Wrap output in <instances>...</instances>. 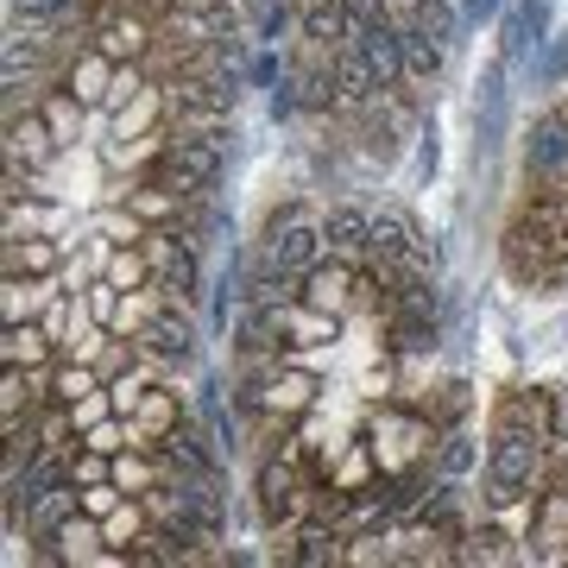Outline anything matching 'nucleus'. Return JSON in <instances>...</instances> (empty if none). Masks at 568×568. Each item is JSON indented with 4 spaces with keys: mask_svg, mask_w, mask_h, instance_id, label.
I'll use <instances>...</instances> for the list:
<instances>
[{
    "mask_svg": "<svg viewBox=\"0 0 568 568\" xmlns=\"http://www.w3.org/2000/svg\"><path fill=\"white\" fill-rule=\"evenodd\" d=\"M530 480H537V429L506 417L487 455V511H511L530 493Z\"/></svg>",
    "mask_w": 568,
    "mask_h": 568,
    "instance_id": "obj_1",
    "label": "nucleus"
},
{
    "mask_svg": "<svg viewBox=\"0 0 568 568\" xmlns=\"http://www.w3.org/2000/svg\"><path fill=\"white\" fill-rule=\"evenodd\" d=\"M222 159H227L222 133H178V140H164L159 178L171 183L178 196H203V190H215V178H222Z\"/></svg>",
    "mask_w": 568,
    "mask_h": 568,
    "instance_id": "obj_2",
    "label": "nucleus"
},
{
    "mask_svg": "<svg viewBox=\"0 0 568 568\" xmlns=\"http://www.w3.org/2000/svg\"><path fill=\"white\" fill-rule=\"evenodd\" d=\"M328 253L323 241V222H304V215H272L265 227V265H278V272H310V265Z\"/></svg>",
    "mask_w": 568,
    "mask_h": 568,
    "instance_id": "obj_3",
    "label": "nucleus"
},
{
    "mask_svg": "<svg viewBox=\"0 0 568 568\" xmlns=\"http://www.w3.org/2000/svg\"><path fill=\"white\" fill-rule=\"evenodd\" d=\"M373 253H379V265H398V272H417V265L429 260L424 234L410 227L405 209H379V215H373Z\"/></svg>",
    "mask_w": 568,
    "mask_h": 568,
    "instance_id": "obj_4",
    "label": "nucleus"
},
{
    "mask_svg": "<svg viewBox=\"0 0 568 568\" xmlns=\"http://www.w3.org/2000/svg\"><path fill=\"white\" fill-rule=\"evenodd\" d=\"M379 95H386V82H379L373 58H366L361 44H342V51H335V102L342 108H373Z\"/></svg>",
    "mask_w": 568,
    "mask_h": 568,
    "instance_id": "obj_5",
    "label": "nucleus"
},
{
    "mask_svg": "<svg viewBox=\"0 0 568 568\" xmlns=\"http://www.w3.org/2000/svg\"><path fill=\"white\" fill-rule=\"evenodd\" d=\"M152 265H159V284H164V291H178V297H196V284H203V265H196V246L183 241V234H152Z\"/></svg>",
    "mask_w": 568,
    "mask_h": 568,
    "instance_id": "obj_6",
    "label": "nucleus"
},
{
    "mask_svg": "<svg viewBox=\"0 0 568 568\" xmlns=\"http://www.w3.org/2000/svg\"><path fill=\"white\" fill-rule=\"evenodd\" d=\"M58 133H51V121H44V114H13V126H7V159H13V171H44V164L58 159Z\"/></svg>",
    "mask_w": 568,
    "mask_h": 568,
    "instance_id": "obj_7",
    "label": "nucleus"
},
{
    "mask_svg": "<svg viewBox=\"0 0 568 568\" xmlns=\"http://www.w3.org/2000/svg\"><path fill=\"white\" fill-rule=\"evenodd\" d=\"M145 354H159V361H190L196 354V323L183 316V310H152L140 328Z\"/></svg>",
    "mask_w": 568,
    "mask_h": 568,
    "instance_id": "obj_8",
    "label": "nucleus"
},
{
    "mask_svg": "<svg viewBox=\"0 0 568 568\" xmlns=\"http://www.w3.org/2000/svg\"><path fill=\"white\" fill-rule=\"evenodd\" d=\"M323 241H328V253L361 260V253H373V215H366L361 203H335L323 215Z\"/></svg>",
    "mask_w": 568,
    "mask_h": 568,
    "instance_id": "obj_9",
    "label": "nucleus"
},
{
    "mask_svg": "<svg viewBox=\"0 0 568 568\" xmlns=\"http://www.w3.org/2000/svg\"><path fill=\"white\" fill-rule=\"evenodd\" d=\"M297 32L310 51H342L347 44V7L342 0H297Z\"/></svg>",
    "mask_w": 568,
    "mask_h": 568,
    "instance_id": "obj_10",
    "label": "nucleus"
},
{
    "mask_svg": "<svg viewBox=\"0 0 568 568\" xmlns=\"http://www.w3.org/2000/svg\"><path fill=\"white\" fill-rule=\"evenodd\" d=\"M525 164L537 171V178H556V171H568V114H544V121L530 126Z\"/></svg>",
    "mask_w": 568,
    "mask_h": 568,
    "instance_id": "obj_11",
    "label": "nucleus"
},
{
    "mask_svg": "<svg viewBox=\"0 0 568 568\" xmlns=\"http://www.w3.org/2000/svg\"><path fill=\"white\" fill-rule=\"evenodd\" d=\"M171 108H178V114H190V121H215V114H227V108H234V77H227V82H203V77L171 82Z\"/></svg>",
    "mask_w": 568,
    "mask_h": 568,
    "instance_id": "obj_12",
    "label": "nucleus"
},
{
    "mask_svg": "<svg viewBox=\"0 0 568 568\" xmlns=\"http://www.w3.org/2000/svg\"><path fill=\"white\" fill-rule=\"evenodd\" d=\"M347 291H354V272H347V260H342V253H328V265L316 260V265L304 272V304L328 310V316H335V310L347 304Z\"/></svg>",
    "mask_w": 568,
    "mask_h": 568,
    "instance_id": "obj_13",
    "label": "nucleus"
},
{
    "mask_svg": "<svg viewBox=\"0 0 568 568\" xmlns=\"http://www.w3.org/2000/svg\"><path fill=\"white\" fill-rule=\"evenodd\" d=\"M361 51L373 58V70H379V82H386V95H392V89H398V82L410 77V70H405V32H398L392 20L379 26V32H366V39H361Z\"/></svg>",
    "mask_w": 568,
    "mask_h": 568,
    "instance_id": "obj_14",
    "label": "nucleus"
},
{
    "mask_svg": "<svg viewBox=\"0 0 568 568\" xmlns=\"http://www.w3.org/2000/svg\"><path fill=\"white\" fill-rule=\"evenodd\" d=\"M70 89L82 95V108H89V102H108V95L121 89V70H114V58H108L102 44H95L89 58H77V70H70Z\"/></svg>",
    "mask_w": 568,
    "mask_h": 568,
    "instance_id": "obj_15",
    "label": "nucleus"
},
{
    "mask_svg": "<svg viewBox=\"0 0 568 568\" xmlns=\"http://www.w3.org/2000/svg\"><path fill=\"white\" fill-rule=\"evenodd\" d=\"M443 32H429V26H410V32H405V70H410V77H417V82H436V77H443Z\"/></svg>",
    "mask_w": 568,
    "mask_h": 568,
    "instance_id": "obj_16",
    "label": "nucleus"
},
{
    "mask_svg": "<svg viewBox=\"0 0 568 568\" xmlns=\"http://www.w3.org/2000/svg\"><path fill=\"white\" fill-rule=\"evenodd\" d=\"M260 511L272 525L297 518V480H291V467H265L260 474Z\"/></svg>",
    "mask_w": 568,
    "mask_h": 568,
    "instance_id": "obj_17",
    "label": "nucleus"
},
{
    "mask_svg": "<svg viewBox=\"0 0 568 568\" xmlns=\"http://www.w3.org/2000/svg\"><path fill=\"white\" fill-rule=\"evenodd\" d=\"M95 44H102L114 63H133L145 51V20H140V13H114V20L102 26V39H95Z\"/></svg>",
    "mask_w": 568,
    "mask_h": 568,
    "instance_id": "obj_18",
    "label": "nucleus"
},
{
    "mask_svg": "<svg viewBox=\"0 0 568 568\" xmlns=\"http://www.w3.org/2000/svg\"><path fill=\"white\" fill-rule=\"evenodd\" d=\"M7 366H39L44 354H51V342H44V328H32V323H7Z\"/></svg>",
    "mask_w": 568,
    "mask_h": 568,
    "instance_id": "obj_19",
    "label": "nucleus"
},
{
    "mask_svg": "<svg viewBox=\"0 0 568 568\" xmlns=\"http://www.w3.org/2000/svg\"><path fill=\"white\" fill-rule=\"evenodd\" d=\"M58 265V246L51 241H13L7 246V272H26V278H44Z\"/></svg>",
    "mask_w": 568,
    "mask_h": 568,
    "instance_id": "obj_20",
    "label": "nucleus"
},
{
    "mask_svg": "<svg viewBox=\"0 0 568 568\" xmlns=\"http://www.w3.org/2000/svg\"><path fill=\"white\" fill-rule=\"evenodd\" d=\"M178 190L171 183H145V190H133L126 196V215H140V222H159V215H178Z\"/></svg>",
    "mask_w": 568,
    "mask_h": 568,
    "instance_id": "obj_21",
    "label": "nucleus"
},
{
    "mask_svg": "<svg viewBox=\"0 0 568 568\" xmlns=\"http://www.w3.org/2000/svg\"><path fill=\"white\" fill-rule=\"evenodd\" d=\"M44 121H51V133L70 145V140H77V126H82V95H77V89H58V95L44 102Z\"/></svg>",
    "mask_w": 568,
    "mask_h": 568,
    "instance_id": "obj_22",
    "label": "nucleus"
},
{
    "mask_svg": "<svg viewBox=\"0 0 568 568\" xmlns=\"http://www.w3.org/2000/svg\"><path fill=\"white\" fill-rule=\"evenodd\" d=\"M51 544H58V556H89V544H102V530L89 525V518H77V511H70V518L51 530Z\"/></svg>",
    "mask_w": 568,
    "mask_h": 568,
    "instance_id": "obj_23",
    "label": "nucleus"
},
{
    "mask_svg": "<svg viewBox=\"0 0 568 568\" xmlns=\"http://www.w3.org/2000/svg\"><path fill=\"white\" fill-rule=\"evenodd\" d=\"M342 549H335V530H304L297 537V549H291V562H304V568H316V562H335Z\"/></svg>",
    "mask_w": 568,
    "mask_h": 568,
    "instance_id": "obj_24",
    "label": "nucleus"
},
{
    "mask_svg": "<svg viewBox=\"0 0 568 568\" xmlns=\"http://www.w3.org/2000/svg\"><path fill=\"white\" fill-rule=\"evenodd\" d=\"M32 63H39V39L13 32L7 39V89H20V70H32Z\"/></svg>",
    "mask_w": 568,
    "mask_h": 568,
    "instance_id": "obj_25",
    "label": "nucleus"
},
{
    "mask_svg": "<svg viewBox=\"0 0 568 568\" xmlns=\"http://www.w3.org/2000/svg\"><path fill=\"white\" fill-rule=\"evenodd\" d=\"M89 392H95V373H82V366H77V373H58V386H51V398H58V405L70 410V405H82Z\"/></svg>",
    "mask_w": 568,
    "mask_h": 568,
    "instance_id": "obj_26",
    "label": "nucleus"
},
{
    "mask_svg": "<svg viewBox=\"0 0 568 568\" xmlns=\"http://www.w3.org/2000/svg\"><path fill=\"white\" fill-rule=\"evenodd\" d=\"M140 278H145V260H140V253H114V260H108V284H114V291H133Z\"/></svg>",
    "mask_w": 568,
    "mask_h": 568,
    "instance_id": "obj_27",
    "label": "nucleus"
},
{
    "mask_svg": "<svg viewBox=\"0 0 568 568\" xmlns=\"http://www.w3.org/2000/svg\"><path fill=\"white\" fill-rule=\"evenodd\" d=\"M77 506L89 511V518H108V511L121 506V493L108 487V480H95V487H82V493H77Z\"/></svg>",
    "mask_w": 568,
    "mask_h": 568,
    "instance_id": "obj_28",
    "label": "nucleus"
},
{
    "mask_svg": "<svg viewBox=\"0 0 568 568\" xmlns=\"http://www.w3.org/2000/svg\"><path fill=\"white\" fill-rule=\"evenodd\" d=\"M467 467H474V443H467V436H448L443 443V474L448 480H462Z\"/></svg>",
    "mask_w": 568,
    "mask_h": 568,
    "instance_id": "obj_29",
    "label": "nucleus"
},
{
    "mask_svg": "<svg viewBox=\"0 0 568 568\" xmlns=\"http://www.w3.org/2000/svg\"><path fill=\"white\" fill-rule=\"evenodd\" d=\"M272 405L304 410V405H310V379H297V373H291V379H278V386H272Z\"/></svg>",
    "mask_w": 568,
    "mask_h": 568,
    "instance_id": "obj_30",
    "label": "nucleus"
},
{
    "mask_svg": "<svg viewBox=\"0 0 568 568\" xmlns=\"http://www.w3.org/2000/svg\"><path fill=\"white\" fill-rule=\"evenodd\" d=\"M140 530V506H114L108 511V544H121V537H133Z\"/></svg>",
    "mask_w": 568,
    "mask_h": 568,
    "instance_id": "obj_31",
    "label": "nucleus"
},
{
    "mask_svg": "<svg viewBox=\"0 0 568 568\" xmlns=\"http://www.w3.org/2000/svg\"><path fill=\"white\" fill-rule=\"evenodd\" d=\"M70 480H82V487H95V480H108V467H102V448H89L82 462H70Z\"/></svg>",
    "mask_w": 568,
    "mask_h": 568,
    "instance_id": "obj_32",
    "label": "nucleus"
},
{
    "mask_svg": "<svg viewBox=\"0 0 568 568\" xmlns=\"http://www.w3.org/2000/svg\"><path fill=\"white\" fill-rule=\"evenodd\" d=\"M89 448H102V455H121V424H95V429H89Z\"/></svg>",
    "mask_w": 568,
    "mask_h": 568,
    "instance_id": "obj_33",
    "label": "nucleus"
},
{
    "mask_svg": "<svg viewBox=\"0 0 568 568\" xmlns=\"http://www.w3.org/2000/svg\"><path fill=\"white\" fill-rule=\"evenodd\" d=\"M63 7H70V0H20V13H26V20H58Z\"/></svg>",
    "mask_w": 568,
    "mask_h": 568,
    "instance_id": "obj_34",
    "label": "nucleus"
},
{
    "mask_svg": "<svg viewBox=\"0 0 568 568\" xmlns=\"http://www.w3.org/2000/svg\"><path fill=\"white\" fill-rule=\"evenodd\" d=\"M392 7H424V0H392Z\"/></svg>",
    "mask_w": 568,
    "mask_h": 568,
    "instance_id": "obj_35",
    "label": "nucleus"
}]
</instances>
